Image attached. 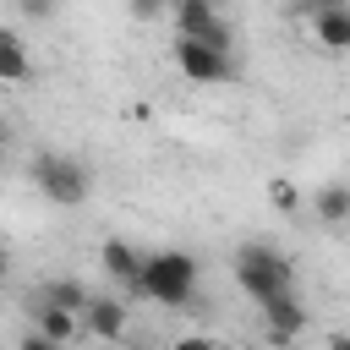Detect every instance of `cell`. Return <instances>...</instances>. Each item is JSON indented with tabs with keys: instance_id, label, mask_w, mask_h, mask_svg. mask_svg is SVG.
<instances>
[{
	"instance_id": "cell-3",
	"label": "cell",
	"mask_w": 350,
	"mask_h": 350,
	"mask_svg": "<svg viewBox=\"0 0 350 350\" xmlns=\"http://www.w3.org/2000/svg\"><path fill=\"white\" fill-rule=\"evenodd\" d=\"M33 186H38L55 208H82V202L93 197V170H88L82 159H71V153L38 148V153H33Z\"/></svg>"
},
{
	"instance_id": "cell-12",
	"label": "cell",
	"mask_w": 350,
	"mask_h": 350,
	"mask_svg": "<svg viewBox=\"0 0 350 350\" xmlns=\"http://www.w3.org/2000/svg\"><path fill=\"white\" fill-rule=\"evenodd\" d=\"M0 77H5L11 88L27 77V44H22V33H16V27H5V33H0Z\"/></svg>"
},
{
	"instance_id": "cell-8",
	"label": "cell",
	"mask_w": 350,
	"mask_h": 350,
	"mask_svg": "<svg viewBox=\"0 0 350 350\" xmlns=\"http://www.w3.org/2000/svg\"><path fill=\"white\" fill-rule=\"evenodd\" d=\"M82 328H88V339L115 345V339H126V334H131V312H126L115 295H93V301L82 306Z\"/></svg>"
},
{
	"instance_id": "cell-10",
	"label": "cell",
	"mask_w": 350,
	"mask_h": 350,
	"mask_svg": "<svg viewBox=\"0 0 350 350\" xmlns=\"http://www.w3.org/2000/svg\"><path fill=\"white\" fill-rule=\"evenodd\" d=\"M312 219H317L323 230L350 224V180H328V186H317V197H312Z\"/></svg>"
},
{
	"instance_id": "cell-2",
	"label": "cell",
	"mask_w": 350,
	"mask_h": 350,
	"mask_svg": "<svg viewBox=\"0 0 350 350\" xmlns=\"http://www.w3.org/2000/svg\"><path fill=\"white\" fill-rule=\"evenodd\" d=\"M142 295L159 306H191L197 301V257L170 246V252H148L142 268Z\"/></svg>"
},
{
	"instance_id": "cell-14",
	"label": "cell",
	"mask_w": 350,
	"mask_h": 350,
	"mask_svg": "<svg viewBox=\"0 0 350 350\" xmlns=\"http://www.w3.org/2000/svg\"><path fill=\"white\" fill-rule=\"evenodd\" d=\"M126 11H131L137 22H153V16H164L170 5H164V0H126Z\"/></svg>"
},
{
	"instance_id": "cell-7",
	"label": "cell",
	"mask_w": 350,
	"mask_h": 350,
	"mask_svg": "<svg viewBox=\"0 0 350 350\" xmlns=\"http://www.w3.org/2000/svg\"><path fill=\"white\" fill-rule=\"evenodd\" d=\"M98 262H104V273H109L115 284H126L131 295H142V268H148V252H137L131 241L109 235V241L98 246Z\"/></svg>"
},
{
	"instance_id": "cell-5",
	"label": "cell",
	"mask_w": 350,
	"mask_h": 350,
	"mask_svg": "<svg viewBox=\"0 0 350 350\" xmlns=\"http://www.w3.org/2000/svg\"><path fill=\"white\" fill-rule=\"evenodd\" d=\"M170 16H175V33H186V38H208V44H224V49L235 44L219 0H170Z\"/></svg>"
},
{
	"instance_id": "cell-13",
	"label": "cell",
	"mask_w": 350,
	"mask_h": 350,
	"mask_svg": "<svg viewBox=\"0 0 350 350\" xmlns=\"http://www.w3.org/2000/svg\"><path fill=\"white\" fill-rule=\"evenodd\" d=\"M38 301H44V306H71V312H82L93 295H88L77 279H44V284H38Z\"/></svg>"
},
{
	"instance_id": "cell-9",
	"label": "cell",
	"mask_w": 350,
	"mask_h": 350,
	"mask_svg": "<svg viewBox=\"0 0 350 350\" xmlns=\"http://www.w3.org/2000/svg\"><path fill=\"white\" fill-rule=\"evenodd\" d=\"M312 38L328 49V55H350V5L345 0H328L312 11Z\"/></svg>"
},
{
	"instance_id": "cell-11",
	"label": "cell",
	"mask_w": 350,
	"mask_h": 350,
	"mask_svg": "<svg viewBox=\"0 0 350 350\" xmlns=\"http://www.w3.org/2000/svg\"><path fill=\"white\" fill-rule=\"evenodd\" d=\"M38 312V334L49 339V345H71V339H82L88 328H82V312H71V306H33Z\"/></svg>"
},
{
	"instance_id": "cell-4",
	"label": "cell",
	"mask_w": 350,
	"mask_h": 350,
	"mask_svg": "<svg viewBox=\"0 0 350 350\" xmlns=\"http://www.w3.org/2000/svg\"><path fill=\"white\" fill-rule=\"evenodd\" d=\"M170 55H175V71H180L186 82H202V88H213V82H235V60H230L224 44L175 33V49H170Z\"/></svg>"
},
{
	"instance_id": "cell-16",
	"label": "cell",
	"mask_w": 350,
	"mask_h": 350,
	"mask_svg": "<svg viewBox=\"0 0 350 350\" xmlns=\"http://www.w3.org/2000/svg\"><path fill=\"white\" fill-rule=\"evenodd\" d=\"M295 5H301V11L312 16V11H317V5H328V0H295Z\"/></svg>"
},
{
	"instance_id": "cell-15",
	"label": "cell",
	"mask_w": 350,
	"mask_h": 350,
	"mask_svg": "<svg viewBox=\"0 0 350 350\" xmlns=\"http://www.w3.org/2000/svg\"><path fill=\"white\" fill-rule=\"evenodd\" d=\"M273 202H279V208H295V186H290V180H273Z\"/></svg>"
},
{
	"instance_id": "cell-1",
	"label": "cell",
	"mask_w": 350,
	"mask_h": 350,
	"mask_svg": "<svg viewBox=\"0 0 350 350\" xmlns=\"http://www.w3.org/2000/svg\"><path fill=\"white\" fill-rule=\"evenodd\" d=\"M230 273H235V284H241L252 301H268V295H279V290H295V262H290L279 246H268V241L235 246Z\"/></svg>"
},
{
	"instance_id": "cell-6",
	"label": "cell",
	"mask_w": 350,
	"mask_h": 350,
	"mask_svg": "<svg viewBox=\"0 0 350 350\" xmlns=\"http://www.w3.org/2000/svg\"><path fill=\"white\" fill-rule=\"evenodd\" d=\"M257 312H262V334H268L273 345H290L295 334H306V306H301L295 290H279V295L257 301Z\"/></svg>"
}]
</instances>
